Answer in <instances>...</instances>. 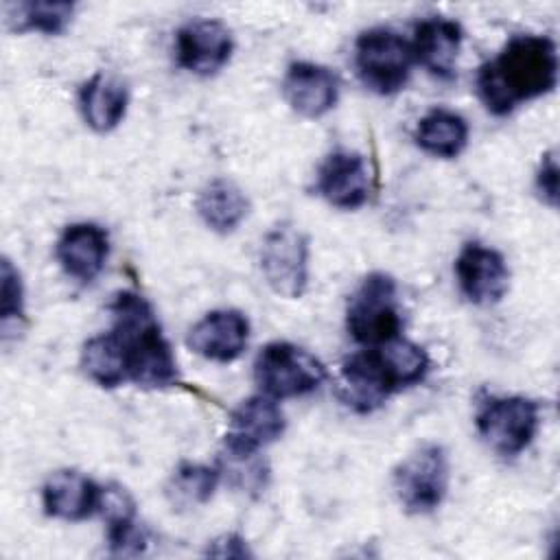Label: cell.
Masks as SVG:
<instances>
[{
	"mask_svg": "<svg viewBox=\"0 0 560 560\" xmlns=\"http://www.w3.org/2000/svg\"><path fill=\"white\" fill-rule=\"evenodd\" d=\"M464 28L444 15H431L416 24L411 48L416 61L438 79H453L457 70Z\"/></svg>",
	"mask_w": 560,
	"mask_h": 560,
	"instance_id": "obj_18",
	"label": "cell"
},
{
	"mask_svg": "<svg viewBox=\"0 0 560 560\" xmlns=\"http://www.w3.org/2000/svg\"><path fill=\"white\" fill-rule=\"evenodd\" d=\"M475 429L492 453L516 457L540 429V402L523 394H481L475 409Z\"/></svg>",
	"mask_w": 560,
	"mask_h": 560,
	"instance_id": "obj_4",
	"label": "cell"
},
{
	"mask_svg": "<svg viewBox=\"0 0 560 560\" xmlns=\"http://www.w3.org/2000/svg\"><path fill=\"white\" fill-rule=\"evenodd\" d=\"M221 481V468L199 462H182L168 483H166V499L177 510H190L206 505Z\"/></svg>",
	"mask_w": 560,
	"mask_h": 560,
	"instance_id": "obj_25",
	"label": "cell"
},
{
	"mask_svg": "<svg viewBox=\"0 0 560 560\" xmlns=\"http://www.w3.org/2000/svg\"><path fill=\"white\" fill-rule=\"evenodd\" d=\"M284 429L287 418L278 400L265 394H254L241 400L230 413L223 435L225 453L232 459L256 457L262 448L282 438Z\"/></svg>",
	"mask_w": 560,
	"mask_h": 560,
	"instance_id": "obj_10",
	"label": "cell"
},
{
	"mask_svg": "<svg viewBox=\"0 0 560 560\" xmlns=\"http://www.w3.org/2000/svg\"><path fill=\"white\" fill-rule=\"evenodd\" d=\"M260 271L269 289L298 300L308 287V238L289 221L273 225L260 245Z\"/></svg>",
	"mask_w": 560,
	"mask_h": 560,
	"instance_id": "obj_9",
	"label": "cell"
},
{
	"mask_svg": "<svg viewBox=\"0 0 560 560\" xmlns=\"http://www.w3.org/2000/svg\"><path fill=\"white\" fill-rule=\"evenodd\" d=\"M455 278L462 295L477 306H492L510 289V267L501 252L483 243H466L455 258Z\"/></svg>",
	"mask_w": 560,
	"mask_h": 560,
	"instance_id": "obj_13",
	"label": "cell"
},
{
	"mask_svg": "<svg viewBox=\"0 0 560 560\" xmlns=\"http://www.w3.org/2000/svg\"><path fill=\"white\" fill-rule=\"evenodd\" d=\"M282 96L302 118H322L337 105L339 79L322 63L293 61L282 77Z\"/></svg>",
	"mask_w": 560,
	"mask_h": 560,
	"instance_id": "obj_15",
	"label": "cell"
},
{
	"mask_svg": "<svg viewBox=\"0 0 560 560\" xmlns=\"http://www.w3.org/2000/svg\"><path fill=\"white\" fill-rule=\"evenodd\" d=\"M83 374L103 389H114L127 383L125 354L112 330L90 337L79 357Z\"/></svg>",
	"mask_w": 560,
	"mask_h": 560,
	"instance_id": "obj_23",
	"label": "cell"
},
{
	"mask_svg": "<svg viewBox=\"0 0 560 560\" xmlns=\"http://www.w3.org/2000/svg\"><path fill=\"white\" fill-rule=\"evenodd\" d=\"M107 525V545L114 556H138L147 547V532L138 523L136 501L120 483L101 486L98 512Z\"/></svg>",
	"mask_w": 560,
	"mask_h": 560,
	"instance_id": "obj_19",
	"label": "cell"
},
{
	"mask_svg": "<svg viewBox=\"0 0 560 560\" xmlns=\"http://www.w3.org/2000/svg\"><path fill=\"white\" fill-rule=\"evenodd\" d=\"M109 256V234L92 221H77L63 228L55 245V258L66 276L77 282H92Z\"/></svg>",
	"mask_w": 560,
	"mask_h": 560,
	"instance_id": "obj_16",
	"label": "cell"
},
{
	"mask_svg": "<svg viewBox=\"0 0 560 560\" xmlns=\"http://www.w3.org/2000/svg\"><path fill=\"white\" fill-rule=\"evenodd\" d=\"M413 63L411 42L392 28H368L354 42L357 74L368 90L381 96L400 92L411 77Z\"/></svg>",
	"mask_w": 560,
	"mask_h": 560,
	"instance_id": "obj_7",
	"label": "cell"
},
{
	"mask_svg": "<svg viewBox=\"0 0 560 560\" xmlns=\"http://www.w3.org/2000/svg\"><path fill=\"white\" fill-rule=\"evenodd\" d=\"M413 140L424 153L442 160H453L468 144V122L462 114L453 109L435 107L418 120Z\"/></svg>",
	"mask_w": 560,
	"mask_h": 560,
	"instance_id": "obj_22",
	"label": "cell"
},
{
	"mask_svg": "<svg viewBox=\"0 0 560 560\" xmlns=\"http://www.w3.org/2000/svg\"><path fill=\"white\" fill-rule=\"evenodd\" d=\"M26 298H24V282L20 269L11 262V258H2L0 265V322L4 337L18 328L24 319Z\"/></svg>",
	"mask_w": 560,
	"mask_h": 560,
	"instance_id": "obj_26",
	"label": "cell"
},
{
	"mask_svg": "<svg viewBox=\"0 0 560 560\" xmlns=\"http://www.w3.org/2000/svg\"><path fill=\"white\" fill-rule=\"evenodd\" d=\"M249 341V319L236 308H217L206 313L186 337V346L206 361L232 363Z\"/></svg>",
	"mask_w": 560,
	"mask_h": 560,
	"instance_id": "obj_14",
	"label": "cell"
},
{
	"mask_svg": "<svg viewBox=\"0 0 560 560\" xmlns=\"http://www.w3.org/2000/svg\"><path fill=\"white\" fill-rule=\"evenodd\" d=\"M77 4L74 2H9L4 4L7 24L15 33H44V35H59L63 33L72 18Z\"/></svg>",
	"mask_w": 560,
	"mask_h": 560,
	"instance_id": "obj_24",
	"label": "cell"
},
{
	"mask_svg": "<svg viewBox=\"0 0 560 560\" xmlns=\"http://www.w3.org/2000/svg\"><path fill=\"white\" fill-rule=\"evenodd\" d=\"M346 328L361 346H381L402 330L398 282L385 271L368 273L346 304Z\"/></svg>",
	"mask_w": 560,
	"mask_h": 560,
	"instance_id": "obj_5",
	"label": "cell"
},
{
	"mask_svg": "<svg viewBox=\"0 0 560 560\" xmlns=\"http://www.w3.org/2000/svg\"><path fill=\"white\" fill-rule=\"evenodd\" d=\"M260 394L273 400L306 396L326 381V365L306 348L291 341H269L254 361Z\"/></svg>",
	"mask_w": 560,
	"mask_h": 560,
	"instance_id": "obj_6",
	"label": "cell"
},
{
	"mask_svg": "<svg viewBox=\"0 0 560 560\" xmlns=\"http://www.w3.org/2000/svg\"><path fill=\"white\" fill-rule=\"evenodd\" d=\"M234 52V37L228 24L214 18H199L182 24L175 33L177 66L197 77L217 74Z\"/></svg>",
	"mask_w": 560,
	"mask_h": 560,
	"instance_id": "obj_12",
	"label": "cell"
},
{
	"mask_svg": "<svg viewBox=\"0 0 560 560\" xmlns=\"http://www.w3.org/2000/svg\"><path fill=\"white\" fill-rule=\"evenodd\" d=\"M451 483L448 453L438 442L416 446L392 475V488L409 514H429L442 505Z\"/></svg>",
	"mask_w": 560,
	"mask_h": 560,
	"instance_id": "obj_8",
	"label": "cell"
},
{
	"mask_svg": "<svg viewBox=\"0 0 560 560\" xmlns=\"http://www.w3.org/2000/svg\"><path fill=\"white\" fill-rule=\"evenodd\" d=\"M101 483L77 468H61L48 475L42 486V508L50 518L77 523L98 512Z\"/></svg>",
	"mask_w": 560,
	"mask_h": 560,
	"instance_id": "obj_17",
	"label": "cell"
},
{
	"mask_svg": "<svg viewBox=\"0 0 560 560\" xmlns=\"http://www.w3.org/2000/svg\"><path fill=\"white\" fill-rule=\"evenodd\" d=\"M536 190L549 208H556V203H558V160H556V151H547L542 155V160L538 164V171H536Z\"/></svg>",
	"mask_w": 560,
	"mask_h": 560,
	"instance_id": "obj_27",
	"label": "cell"
},
{
	"mask_svg": "<svg viewBox=\"0 0 560 560\" xmlns=\"http://www.w3.org/2000/svg\"><path fill=\"white\" fill-rule=\"evenodd\" d=\"M206 556H214V558H249L252 551L247 547V540L234 532L223 534L219 538H214L208 549Z\"/></svg>",
	"mask_w": 560,
	"mask_h": 560,
	"instance_id": "obj_28",
	"label": "cell"
},
{
	"mask_svg": "<svg viewBox=\"0 0 560 560\" xmlns=\"http://www.w3.org/2000/svg\"><path fill=\"white\" fill-rule=\"evenodd\" d=\"M129 107V90L125 81L109 72H94L79 88V112L85 125L96 133L114 131Z\"/></svg>",
	"mask_w": 560,
	"mask_h": 560,
	"instance_id": "obj_20",
	"label": "cell"
},
{
	"mask_svg": "<svg viewBox=\"0 0 560 560\" xmlns=\"http://www.w3.org/2000/svg\"><path fill=\"white\" fill-rule=\"evenodd\" d=\"M558 46L547 35L521 33L481 63L477 94L494 116H508L523 103L536 101L558 85Z\"/></svg>",
	"mask_w": 560,
	"mask_h": 560,
	"instance_id": "obj_1",
	"label": "cell"
},
{
	"mask_svg": "<svg viewBox=\"0 0 560 560\" xmlns=\"http://www.w3.org/2000/svg\"><path fill=\"white\" fill-rule=\"evenodd\" d=\"M315 188L319 197L339 210H357L374 190V171L359 151L335 149L317 168Z\"/></svg>",
	"mask_w": 560,
	"mask_h": 560,
	"instance_id": "obj_11",
	"label": "cell"
},
{
	"mask_svg": "<svg viewBox=\"0 0 560 560\" xmlns=\"http://www.w3.org/2000/svg\"><path fill=\"white\" fill-rule=\"evenodd\" d=\"M107 311L112 315L109 330L125 354L127 381L144 389L177 385V359L151 302L136 291H118Z\"/></svg>",
	"mask_w": 560,
	"mask_h": 560,
	"instance_id": "obj_3",
	"label": "cell"
},
{
	"mask_svg": "<svg viewBox=\"0 0 560 560\" xmlns=\"http://www.w3.org/2000/svg\"><path fill=\"white\" fill-rule=\"evenodd\" d=\"M429 370V352L416 341L396 337L350 354L339 368L337 394L354 413H372L400 389L422 383Z\"/></svg>",
	"mask_w": 560,
	"mask_h": 560,
	"instance_id": "obj_2",
	"label": "cell"
},
{
	"mask_svg": "<svg viewBox=\"0 0 560 560\" xmlns=\"http://www.w3.org/2000/svg\"><path fill=\"white\" fill-rule=\"evenodd\" d=\"M203 225L217 234H232L249 214V199L230 177H212L195 199Z\"/></svg>",
	"mask_w": 560,
	"mask_h": 560,
	"instance_id": "obj_21",
	"label": "cell"
}]
</instances>
